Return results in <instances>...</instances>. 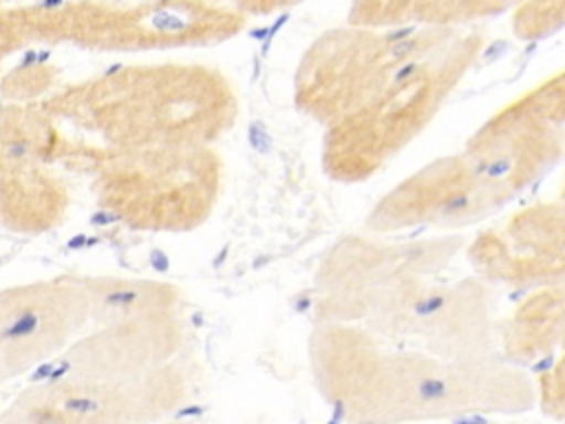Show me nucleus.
I'll return each mask as SVG.
<instances>
[{"mask_svg":"<svg viewBox=\"0 0 565 424\" xmlns=\"http://www.w3.org/2000/svg\"><path fill=\"white\" fill-rule=\"evenodd\" d=\"M461 234L411 241L342 236L320 261L313 322H349L444 358L497 356L492 285L457 274Z\"/></svg>","mask_w":565,"mask_h":424,"instance_id":"1","label":"nucleus"},{"mask_svg":"<svg viewBox=\"0 0 565 424\" xmlns=\"http://www.w3.org/2000/svg\"><path fill=\"white\" fill-rule=\"evenodd\" d=\"M307 353L316 391L347 422L452 420L536 406L534 378L499 353L444 358L349 322H313Z\"/></svg>","mask_w":565,"mask_h":424,"instance_id":"2","label":"nucleus"},{"mask_svg":"<svg viewBox=\"0 0 565 424\" xmlns=\"http://www.w3.org/2000/svg\"><path fill=\"white\" fill-rule=\"evenodd\" d=\"M486 46L477 26H459L408 73L322 132V170L362 183L384 170L437 117Z\"/></svg>","mask_w":565,"mask_h":424,"instance_id":"3","label":"nucleus"},{"mask_svg":"<svg viewBox=\"0 0 565 424\" xmlns=\"http://www.w3.org/2000/svg\"><path fill=\"white\" fill-rule=\"evenodd\" d=\"M459 26H335L318 35L294 73V104L322 128L351 115Z\"/></svg>","mask_w":565,"mask_h":424,"instance_id":"4","label":"nucleus"},{"mask_svg":"<svg viewBox=\"0 0 565 424\" xmlns=\"http://www.w3.org/2000/svg\"><path fill=\"white\" fill-rule=\"evenodd\" d=\"M510 199L477 172L459 150L433 159L395 183L371 208L364 225L373 234L402 230H461L503 210Z\"/></svg>","mask_w":565,"mask_h":424,"instance_id":"5","label":"nucleus"},{"mask_svg":"<svg viewBox=\"0 0 565 424\" xmlns=\"http://www.w3.org/2000/svg\"><path fill=\"white\" fill-rule=\"evenodd\" d=\"M463 256L490 285L565 292V199L512 212L466 241Z\"/></svg>","mask_w":565,"mask_h":424,"instance_id":"6","label":"nucleus"},{"mask_svg":"<svg viewBox=\"0 0 565 424\" xmlns=\"http://www.w3.org/2000/svg\"><path fill=\"white\" fill-rule=\"evenodd\" d=\"M461 152L512 201L565 157V135L563 126L512 99L472 132Z\"/></svg>","mask_w":565,"mask_h":424,"instance_id":"7","label":"nucleus"},{"mask_svg":"<svg viewBox=\"0 0 565 424\" xmlns=\"http://www.w3.org/2000/svg\"><path fill=\"white\" fill-rule=\"evenodd\" d=\"M563 338L565 292L558 289H530L505 318H497L499 356L523 369L545 362Z\"/></svg>","mask_w":565,"mask_h":424,"instance_id":"8","label":"nucleus"},{"mask_svg":"<svg viewBox=\"0 0 565 424\" xmlns=\"http://www.w3.org/2000/svg\"><path fill=\"white\" fill-rule=\"evenodd\" d=\"M521 0H351L347 22L364 26H475Z\"/></svg>","mask_w":565,"mask_h":424,"instance_id":"9","label":"nucleus"},{"mask_svg":"<svg viewBox=\"0 0 565 424\" xmlns=\"http://www.w3.org/2000/svg\"><path fill=\"white\" fill-rule=\"evenodd\" d=\"M510 13L519 40H543L565 29V0H521Z\"/></svg>","mask_w":565,"mask_h":424,"instance_id":"10","label":"nucleus"},{"mask_svg":"<svg viewBox=\"0 0 565 424\" xmlns=\"http://www.w3.org/2000/svg\"><path fill=\"white\" fill-rule=\"evenodd\" d=\"M536 406L552 417L565 422V338L558 349L545 360V367L534 375Z\"/></svg>","mask_w":565,"mask_h":424,"instance_id":"11","label":"nucleus"},{"mask_svg":"<svg viewBox=\"0 0 565 424\" xmlns=\"http://www.w3.org/2000/svg\"><path fill=\"white\" fill-rule=\"evenodd\" d=\"M530 110L565 128V66L516 97Z\"/></svg>","mask_w":565,"mask_h":424,"instance_id":"12","label":"nucleus"},{"mask_svg":"<svg viewBox=\"0 0 565 424\" xmlns=\"http://www.w3.org/2000/svg\"><path fill=\"white\" fill-rule=\"evenodd\" d=\"M227 2H232L238 11L249 15H269L282 9H289L300 0H227Z\"/></svg>","mask_w":565,"mask_h":424,"instance_id":"13","label":"nucleus"},{"mask_svg":"<svg viewBox=\"0 0 565 424\" xmlns=\"http://www.w3.org/2000/svg\"><path fill=\"white\" fill-rule=\"evenodd\" d=\"M38 327H40V316H38L35 311H24V314H20L13 322H9V325L0 331V338H2V340L26 338V336H31Z\"/></svg>","mask_w":565,"mask_h":424,"instance_id":"14","label":"nucleus"},{"mask_svg":"<svg viewBox=\"0 0 565 424\" xmlns=\"http://www.w3.org/2000/svg\"><path fill=\"white\" fill-rule=\"evenodd\" d=\"M62 409L68 413H77V415H90V413L102 411V402H97L93 398H66L62 402Z\"/></svg>","mask_w":565,"mask_h":424,"instance_id":"15","label":"nucleus"},{"mask_svg":"<svg viewBox=\"0 0 565 424\" xmlns=\"http://www.w3.org/2000/svg\"><path fill=\"white\" fill-rule=\"evenodd\" d=\"M139 300V292L135 289H117V292H110L104 296V303L110 305V307H119V305H130Z\"/></svg>","mask_w":565,"mask_h":424,"instance_id":"16","label":"nucleus"},{"mask_svg":"<svg viewBox=\"0 0 565 424\" xmlns=\"http://www.w3.org/2000/svg\"><path fill=\"white\" fill-rule=\"evenodd\" d=\"M148 263L152 265V269H157V272H168V267H170V261H168V256L161 252V250H150V254H148Z\"/></svg>","mask_w":565,"mask_h":424,"instance_id":"17","label":"nucleus"},{"mask_svg":"<svg viewBox=\"0 0 565 424\" xmlns=\"http://www.w3.org/2000/svg\"><path fill=\"white\" fill-rule=\"evenodd\" d=\"M115 221H119V214H113V212H95L93 216H90V225H110V223H115Z\"/></svg>","mask_w":565,"mask_h":424,"instance_id":"18","label":"nucleus"},{"mask_svg":"<svg viewBox=\"0 0 565 424\" xmlns=\"http://www.w3.org/2000/svg\"><path fill=\"white\" fill-rule=\"evenodd\" d=\"M53 362H44V364H40L33 373H31V382H42V380H49V375H51V371H53Z\"/></svg>","mask_w":565,"mask_h":424,"instance_id":"19","label":"nucleus"},{"mask_svg":"<svg viewBox=\"0 0 565 424\" xmlns=\"http://www.w3.org/2000/svg\"><path fill=\"white\" fill-rule=\"evenodd\" d=\"M26 152H29V144L26 141H13L9 146V157H13V159H22Z\"/></svg>","mask_w":565,"mask_h":424,"instance_id":"20","label":"nucleus"},{"mask_svg":"<svg viewBox=\"0 0 565 424\" xmlns=\"http://www.w3.org/2000/svg\"><path fill=\"white\" fill-rule=\"evenodd\" d=\"M71 371V362H60L57 367H53V371H51V375H49V382H57L60 378H64L66 373Z\"/></svg>","mask_w":565,"mask_h":424,"instance_id":"21","label":"nucleus"},{"mask_svg":"<svg viewBox=\"0 0 565 424\" xmlns=\"http://www.w3.org/2000/svg\"><path fill=\"white\" fill-rule=\"evenodd\" d=\"M66 247H68V250H82V247H86V234H75L73 239H68Z\"/></svg>","mask_w":565,"mask_h":424,"instance_id":"22","label":"nucleus"},{"mask_svg":"<svg viewBox=\"0 0 565 424\" xmlns=\"http://www.w3.org/2000/svg\"><path fill=\"white\" fill-rule=\"evenodd\" d=\"M33 64H38V53H35V51H26V53H24V60L20 62V68H29V66H33Z\"/></svg>","mask_w":565,"mask_h":424,"instance_id":"23","label":"nucleus"},{"mask_svg":"<svg viewBox=\"0 0 565 424\" xmlns=\"http://www.w3.org/2000/svg\"><path fill=\"white\" fill-rule=\"evenodd\" d=\"M60 4H64V0H42V2H38L40 9H53V7H60Z\"/></svg>","mask_w":565,"mask_h":424,"instance_id":"24","label":"nucleus"},{"mask_svg":"<svg viewBox=\"0 0 565 424\" xmlns=\"http://www.w3.org/2000/svg\"><path fill=\"white\" fill-rule=\"evenodd\" d=\"M201 409H196V406H188V409H181V411H177V417H185V415H196Z\"/></svg>","mask_w":565,"mask_h":424,"instance_id":"25","label":"nucleus"},{"mask_svg":"<svg viewBox=\"0 0 565 424\" xmlns=\"http://www.w3.org/2000/svg\"><path fill=\"white\" fill-rule=\"evenodd\" d=\"M51 57V51H40L38 53V64H42V62H46Z\"/></svg>","mask_w":565,"mask_h":424,"instance_id":"26","label":"nucleus"},{"mask_svg":"<svg viewBox=\"0 0 565 424\" xmlns=\"http://www.w3.org/2000/svg\"><path fill=\"white\" fill-rule=\"evenodd\" d=\"M121 66H124V64H119V62H117V64H113V66H108V68H106V71H104V73H106V75H115V73H117V71H119V68H121Z\"/></svg>","mask_w":565,"mask_h":424,"instance_id":"27","label":"nucleus"},{"mask_svg":"<svg viewBox=\"0 0 565 424\" xmlns=\"http://www.w3.org/2000/svg\"><path fill=\"white\" fill-rule=\"evenodd\" d=\"M558 197L565 199V170H563V179H561V186H558Z\"/></svg>","mask_w":565,"mask_h":424,"instance_id":"28","label":"nucleus"},{"mask_svg":"<svg viewBox=\"0 0 565 424\" xmlns=\"http://www.w3.org/2000/svg\"><path fill=\"white\" fill-rule=\"evenodd\" d=\"M93 245H99V239L97 236H86V247H93Z\"/></svg>","mask_w":565,"mask_h":424,"instance_id":"29","label":"nucleus"},{"mask_svg":"<svg viewBox=\"0 0 565 424\" xmlns=\"http://www.w3.org/2000/svg\"><path fill=\"white\" fill-rule=\"evenodd\" d=\"M38 422H46V420H51V415L49 413H38V415H33Z\"/></svg>","mask_w":565,"mask_h":424,"instance_id":"30","label":"nucleus"}]
</instances>
